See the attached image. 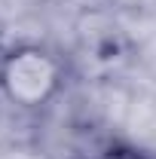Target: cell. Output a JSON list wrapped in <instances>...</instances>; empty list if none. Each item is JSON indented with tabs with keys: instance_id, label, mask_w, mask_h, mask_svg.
Masks as SVG:
<instances>
[{
	"instance_id": "cell-1",
	"label": "cell",
	"mask_w": 156,
	"mask_h": 159,
	"mask_svg": "<svg viewBox=\"0 0 156 159\" xmlns=\"http://www.w3.org/2000/svg\"><path fill=\"white\" fill-rule=\"evenodd\" d=\"M64 61L40 43H16L0 55V95L19 110L52 104L64 89Z\"/></svg>"
},
{
	"instance_id": "cell-2",
	"label": "cell",
	"mask_w": 156,
	"mask_h": 159,
	"mask_svg": "<svg viewBox=\"0 0 156 159\" xmlns=\"http://www.w3.org/2000/svg\"><path fill=\"white\" fill-rule=\"evenodd\" d=\"M89 159H153V156L150 153H141L135 147L117 144V147H107V150H101V153H95V156H89Z\"/></svg>"
}]
</instances>
